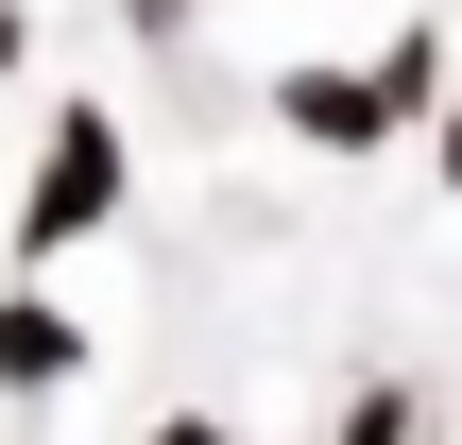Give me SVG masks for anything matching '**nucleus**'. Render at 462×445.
Masks as SVG:
<instances>
[{
  "label": "nucleus",
  "mask_w": 462,
  "mask_h": 445,
  "mask_svg": "<svg viewBox=\"0 0 462 445\" xmlns=\"http://www.w3.org/2000/svg\"><path fill=\"white\" fill-rule=\"evenodd\" d=\"M120 206V120H51V154H34V206H17V240L34 257H69L86 223Z\"/></svg>",
  "instance_id": "1"
},
{
  "label": "nucleus",
  "mask_w": 462,
  "mask_h": 445,
  "mask_svg": "<svg viewBox=\"0 0 462 445\" xmlns=\"http://www.w3.org/2000/svg\"><path fill=\"white\" fill-rule=\"evenodd\" d=\"M69 360H86V343H69V309H34V292H17V309H0V394H51Z\"/></svg>",
  "instance_id": "2"
},
{
  "label": "nucleus",
  "mask_w": 462,
  "mask_h": 445,
  "mask_svg": "<svg viewBox=\"0 0 462 445\" xmlns=\"http://www.w3.org/2000/svg\"><path fill=\"white\" fill-rule=\"evenodd\" d=\"M291 120H309V137H394V103H377V86H343V69H309V86H291Z\"/></svg>",
  "instance_id": "3"
},
{
  "label": "nucleus",
  "mask_w": 462,
  "mask_h": 445,
  "mask_svg": "<svg viewBox=\"0 0 462 445\" xmlns=\"http://www.w3.org/2000/svg\"><path fill=\"white\" fill-rule=\"evenodd\" d=\"M446 189H462V120H446Z\"/></svg>",
  "instance_id": "4"
}]
</instances>
